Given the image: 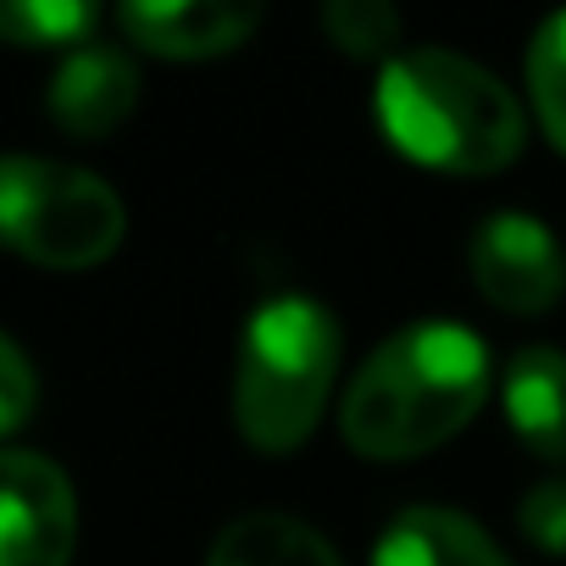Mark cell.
<instances>
[{"label": "cell", "mask_w": 566, "mask_h": 566, "mask_svg": "<svg viewBox=\"0 0 566 566\" xmlns=\"http://www.w3.org/2000/svg\"><path fill=\"white\" fill-rule=\"evenodd\" d=\"M489 395V345L461 323H417L384 339L339 406L345 444L367 461H411L455 439Z\"/></svg>", "instance_id": "1"}, {"label": "cell", "mask_w": 566, "mask_h": 566, "mask_svg": "<svg viewBox=\"0 0 566 566\" xmlns=\"http://www.w3.org/2000/svg\"><path fill=\"white\" fill-rule=\"evenodd\" d=\"M378 123L395 150L439 172H500L522 150L516 95L455 51H406L378 73Z\"/></svg>", "instance_id": "2"}, {"label": "cell", "mask_w": 566, "mask_h": 566, "mask_svg": "<svg viewBox=\"0 0 566 566\" xmlns=\"http://www.w3.org/2000/svg\"><path fill=\"white\" fill-rule=\"evenodd\" d=\"M334 373H339V323L317 301L277 295L255 306L233 373V422L244 444L266 455L301 450L334 395Z\"/></svg>", "instance_id": "3"}, {"label": "cell", "mask_w": 566, "mask_h": 566, "mask_svg": "<svg viewBox=\"0 0 566 566\" xmlns=\"http://www.w3.org/2000/svg\"><path fill=\"white\" fill-rule=\"evenodd\" d=\"M123 200L106 178L45 156H0V244L18 255L84 272L123 244Z\"/></svg>", "instance_id": "4"}, {"label": "cell", "mask_w": 566, "mask_h": 566, "mask_svg": "<svg viewBox=\"0 0 566 566\" xmlns=\"http://www.w3.org/2000/svg\"><path fill=\"white\" fill-rule=\"evenodd\" d=\"M467 261H472L478 295L511 317H544L566 295V250L527 211L483 217L467 244Z\"/></svg>", "instance_id": "5"}, {"label": "cell", "mask_w": 566, "mask_h": 566, "mask_svg": "<svg viewBox=\"0 0 566 566\" xmlns=\"http://www.w3.org/2000/svg\"><path fill=\"white\" fill-rule=\"evenodd\" d=\"M78 538L73 483L34 450H0V566H67Z\"/></svg>", "instance_id": "6"}, {"label": "cell", "mask_w": 566, "mask_h": 566, "mask_svg": "<svg viewBox=\"0 0 566 566\" xmlns=\"http://www.w3.org/2000/svg\"><path fill=\"white\" fill-rule=\"evenodd\" d=\"M117 23L150 56L200 62L244 45L261 29V7H244V0H156V7L134 0V7L117 12Z\"/></svg>", "instance_id": "7"}, {"label": "cell", "mask_w": 566, "mask_h": 566, "mask_svg": "<svg viewBox=\"0 0 566 566\" xmlns=\"http://www.w3.org/2000/svg\"><path fill=\"white\" fill-rule=\"evenodd\" d=\"M45 106L73 139H106L139 106V67L112 45H78L62 56Z\"/></svg>", "instance_id": "8"}, {"label": "cell", "mask_w": 566, "mask_h": 566, "mask_svg": "<svg viewBox=\"0 0 566 566\" xmlns=\"http://www.w3.org/2000/svg\"><path fill=\"white\" fill-rule=\"evenodd\" d=\"M373 566H511V560L461 511L411 505L384 527V538L373 549Z\"/></svg>", "instance_id": "9"}, {"label": "cell", "mask_w": 566, "mask_h": 566, "mask_svg": "<svg viewBox=\"0 0 566 566\" xmlns=\"http://www.w3.org/2000/svg\"><path fill=\"white\" fill-rule=\"evenodd\" d=\"M505 417L516 439L544 455L566 461V356L549 345H527L505 367Z\"/></svg>", "instance_id": "10"}, {"label": "cell", "mask_w": 566, "mask_h": 566, "mask_svg": "<svg viewBox=\"0 0 566 566\" xmlns=\"http://www.w3.org/2000/svg\"><path fill=\"white\" fill-rule=\"evenodd\" d=\"M206 566H345V560L312 522L283 511H250L217 533Z\"/></svg>", "instance_id": "11"}, {"label": "cell", "mask_w": 566, "mask_h": 566, "mask_svg": "<svg viewBox=\"0 0 566 566\" xmlns=\"http://www.w3.org/2000/svg\"><path fill=\"white\" fill-rule=\"evenodd\" d=\"M95 7L84 0H0V40L7 45H29V51H51V45H84L95 29Z\"/></svg>", "instance_id": "12"}, {"label": "cell", "mask_w": 566, "mask_h": 566, "mask_svg": "<svg viewBox=\"0 0 566 566\" xmlns=\"http://www.w3.org/2000/svg\"><path fill=\"white\" fill-rule=\"evenodd\" d=\"M527 95H533L538 128L566 156V12H555L527 45Z\"/></svg>", "instance_id": "13"}, {"label": "cell", "mask_w": 566, "mask_h": 566, "mask_svg": "<svg viewBox=\"0 0 566 566\" xmlns=\"http://www.w3.org/2000/svg\"><path fill=\"white\" fill-rule=\"evenodd\" d=\"M323 29L345 56H389L400 40V12L384 0H334L323 12Z\"/></svg>", "instance_id": "14"}, {"label": "cell", "mask_w": 566, "mask_h": 566, "mask_svg": "<svg viewBox=\"0 0 566 566\" xmlns=\"http://www.w3.org/2000/svg\"><path fill=\"white\" fill-rule=\"evenodd\" d=\"M516 527H522L538 549L566 555V478H549V483L527 489L522 505H516Z\"/></svg>", "instance_id": "15"}, {"label": "cell", "mask_w": 566, "mask_h": 566, "mask_svg": "<svg viewBox=\"0 0 566 566\" xmlns=\"http://www.w3.org/2000/svg\"><path fill=\"white\" fill-rule=\"evenodd\" d=\"M34 400H40V384H34L29 356H23L7 334H0V439L18 433V428L29 422Z\"/></svg>", "instance_id": "16"}]
</instances>
